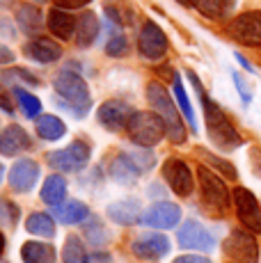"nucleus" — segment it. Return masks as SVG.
<instances>
[{"label": "nucleus", "mask_w": 261, "mask_h": 263, "mask_svg": "<svg viewBox=\"0 0 261 263\" xmlns=\"http://www.w3.org/2000/svg\"><path fill=\"white\" fill-rule=\"evenodd\" d=\"M55 7H62V9H80V7H87L92 0H53Z\"/></svg>", "instance_id": "40"}, {"label": "nucleus", "mask_w": 261, "mask_h": 263, "mask_svg": "<svg viewBox=\"0 0 261 263\" xmlns=\"http://www.w3.org/2000/svg\"><path fill=\"white\" fill-rule=\"evenodd\" d=\"M99 124L108 130H124L128 126V119L133 117V108L124 101H105L97 110Z\"/></svg>", "instance_id": "15"}, {"label": "nucleus", "mask_w": 261, "mask_h": 263, "mask_svg": "<svg viewBox=\"0 0 261 263\" xmlns=\"http://www.w3.org/2000/svg\"><path fill=\"white\" fill-rule=\"evenodd\" d=\"M87 263H113V259H110V254H105V252H97V254H89Z\"/></svg>", "instance_id": "45"}, {"label": "nucleus", "mask_w": 261, "mask_h": 263, "mask_svg": "<svg viewBox=\"0 0 261 263\" xmlns=\"http://www.w3.org/2000/svg\"><path fill=\"white\" fill-rule=\"evenodd\" d=\"M172 263H213L207 256H197V254H185V256H179V259H174Z\"/></svg>", "instance_id": "43"}, {"label": "nucleus", "mask_w": 261, "mask_h": 263, "mask_svg": "<svg viewBox=\"0 0 261 263\" xmlns=\"http://www.w3.org/2000/svg\"><path fill=\"white\" fill-rule=\"evenodd\" d=\"M9 25H12V23H9L7 18H0V32L7 34V37H14V34H16V30L9 28Z\"/></svg>", "instance_id": "46"}, {"label": "nucleus", "mask_w": 261, "mask_h": 263, "mask_svg": "<svg viewBox=\"0 0 261 263\" xmlns=\"http://www.w3.org/2000/svg\"><path fill=\"white\" fill-rule=\"evenodd\" d=\"M89 156H92V149H89L87 142L83 140H76L64 149H58V151H51L46 156L48 165L58 172H80L83 167H87L89 163Z\"/></svg>", "instance_id": "6"}, {"label": "nucleus", "mask_w": 261, "mask_h": 263, "mask_svg": "<svg viewBox=\"0 0 261 263\" xmlns=\"http://www.w3.org/2000/svg\"><path fill=\"white\" fill-rule=\"evenodd\" d=\"M21 259H23V263H53L55 250L48 242L28 240L26 245L21 247Z\"/></svg>", "instance_id": "25"}, {"label": "nucleus", "mask_w": 261, "mask_h": 263, "mask_svg": "<svg viewBox=\"0 0 261 263\" xmlns=\"http://www.w3.org/2000/svg\"><path fill=\"white\" fill-rule=\"evenodd\" d=\"M99 34V18L94 12H85L83 16L78 18V25H76V44L80 48H87L94 44Z\"/></svg>", "instance_id": "26"}, {"label": "nucleus", "mask_w": 261, "mask_h": 263, "mask_svg": "<svg viewBox=\"0 0 261 263\" xmlns=\"http://www.w3.org/2000/svg\"><path fill=\"white\" fill-rule=\"evenodd\" d=\"M105 213H108V217L115 224L130 227L135 222H140V217H142V204L138 199H122V201L110 204Z\"/></svg>", "instance_id": "19"}, {"label": "nucleus", "mask_w": 261, "mask_h": 263, "mask_svg": "<svg viewBox=\"0 0 261 263\" xmlns=\"http://www.w3.org/2000/svg\"><path fill=\"white\" fill-rule=\"evenodd\" d=\"M126 156L133 160V165L138 167L140 172H149L156 165V156L149 151V146H140V149H133V151H126Z\"/></svg>", "instance_id": "34"}, {"label": "nucleus", "mask_w": 261, "mask_h": 263, "mask_svg": "<svg viewBox=\"0 0 261 263\" xmlns=\"http://www.w3.org/2000/svg\"><path fill=\"white\" fill-rule=\"evenodd\" d=\"M39 176H42L39 165L32 158H21L9 170V185H12L14 192H30L37 185Z\"/></svg>", "instance_id": "16"}, {"label": "nucleus", "mask_w": 261, "mask_h": 263, "mask_svg": "<svg viewBox=\"0 0 261 263\" xmlns=\"http://www.w3.org/2000/svg\"><path fill=\"white\" fill-rule=\"evenodd\" d=\"M76 25H78V21L69 14V9L55 7L48 12V30H51L58 39H62V42L76 37Z\"/></svg>", "instance_id": "20"}, {"label": "nucleus", "mask_w": 261, "mask_h": 263, "mask_svg": "<svg viewBox=\"0 0 261 263\" xmlns=\"http://www.w3.org/2000/svg\"><path fill=\"white\" fill-rule=\"evenodd\" d=\"M3 252H5V236L0 234V254H3Z\"/></svg>", "instance_id": "49"}, {"label": "nucleus", "mask_w": 261, "mask_h": 263, "mask_svg": "<svg viewBox=\"0 0 261 263\" xmlns=\"http://www.w3.org/2000/svg\"><path fill=\"white\" fill-rule=\"evenodd\" d=\"M232 197H234L236 215L243 222V227L248 231H252V234H261V206L257 197L248 188H236Z\"/></svg>", "instance_id": "10"}, {"label": "nucleus", "mask_w": 261, "mask_h": 263, "mask_svg": "<svg viewBox=\"0 0 261 263\" xmlns=\"http://www.w3.org/2000/svg\"><path fill=\"white\" fill-rule=\"evenodd\" d=\"M147 101L154 108V112L160 115V119L167 126V138L174 144H183L185 142V124L179 115V108L174 105L172 96L167 94V89L160 83H149L147 85Z\"/></svg>", "instance_id": "3"}, {"label": "nucleus", "mask_w": 261, "mask_h": 263, "mask_svg": "<svg viewBox=\"0 0 261 263\" xmlns=\"http://www.w3.org/2000/svg\"><path fill=\"white\" fill-rule=\"evenodd\" d=\"M167 34L163 32L158 23L154 21H144L142 28H140V37H138V50L142 58L147 60H160L167 53Z\"/></svg>", "instance_id": "9"}, {"label": "nucleus", "mask_w": 261, "mask_h": 263, "mask_svg": "<svg viewBox=\"0 0 261 263\" xmlns=\"http://www.w3.org/2000/svg\"><path fill=\"white\" fill-rule=\"evenodd\" d=\"M18 206L16 204H12V201H5V199H0V224L3 227H16L18 224Z\"/></svg>", "instance_id": "37"}, {"label": "nucleus", "mask_w": 261, "mask_h": 263, "mask_svg": "<svg viewBox=\"0 0 261 263\" xmlns=\"http://www.w3.org/2000/svg\"><path fill=\"white\" fill-rule=\"evenodd\" d=\"M128 53V42L124 34H113V37L108 39V44H105V55H110V58H122V55Z\"/></svg>", "instance_id": "38"}, {"label": "nucleus", "mask_w": 261, "mask_h": 263, "mask_svg": "<svg viewBox=\"0 0 261 263\" xmlns=\"http://www.w3.org/2000/svg\"><path fill=\"white\" fill-rule=\"evenodd\" d=\"M172 87H174V96H177L179 110L183 112V117H185V121H188L190 130H193V133H197V119H195V110H193V105H190V99H188V94H185L183 80H181V76H179V73H174Z\"/></svg>", "instance_id": "29"}, {"label": "nucleus", "mask_w": 261, "mask_h": 263, "mask_svg": "<svg viewBox=\"0 0 261 263\" xmlns=\"http://www.w3.org/2000/svg\"><path fill=\"white\" fill-rule=\"evenodd\" d=\"M179 220H181V209L172 201L163 199L152 204L147 211H142V217H140L144 227H154V229H172L179 224Z\"/></svg>", "instance_id": "13"}, {"label": "nucleus", "mask_w": 261, "mask_h": 263, "mask_svg": "<svg viewBox=\"0 0 261 263\" xmlns=\"http://www.w3.org/2000/svg\"><path fill=\"white\" fill-rule=\"evenodd\" d=\"M250 163H252L254 174H257L259 179H261V149H257V146L250 151Z\"/></svg>", "instance_id": "42"}, {"label": "nucleus", "mask_w": 261, "mask_h": 263, "mask_svg": "<svg viewBox=\"0 0 261 263\" xmlns=\"http://www.w3.org/2000/svg\"><path fill=\"white\" fill-rule=\"evenodd\" d=\"M85 238H87V242H92V245L101 247L105 240H108V231H105V227L101 224L99 220H89L87 224H85Z\"/></svg>", "instance_id": "36"}, {"label": "nucleus", "mask_w": 261, "mask_h": 263, "mask_svg": "<svg viewBox=\"0 0 261 263\" xmlns=\"http://www.w3.org/2000/svg\"><path fill=\"white\" fill-rule=\"evenodd\" d=\"M149 192H152V195H156V199H158V197H163V188L158 190V185H152V188H149Z\"/></svg>", "instance_id": "48"}, {"label": "nucleus", "mask_w": 261, "mask_h": 263, "mask_svg": "<svg viewBox=\"0 0 261 263\" xmlns=\"http://www.w3.org/2000/svg\"><path fill=\"white\" fill-rule=\"evenodd\" d=\"M34 128H37V135L42 140H55L64 138V133H67V126H64V121L60 117H55V115H39L37 117V124H34Z\"/></svg>", "instance_id": "27"}, {"label": "nucleus", "mask_w": 261, "mask_h": 263, "mask_svg": "<svg viewBox=\"0 0 261 263\" xmlns=\"http://www.w3.org/2000/svg\"><path fill=\"white\" fill-rule=\"evenodd\" d=\"M140 174H142V172L135 167L133 160H130L126 154L117 156V158L110 163V176H113L119 185H133Z\"/></svg>", "instance_id": "23"}, {"label": "nucleus", "mask_w": 261, "mask_h": 263, "mask_svg": "<svg viewBox=\"0 0 261 263\" xmlns=\"http://www.w3.org/2000/svg\"><path fill=\"white\" fill-rule=\"evenodd\" d=\"M26 55L39 64H51L62 58V46L48 37H37L30 44H26Z\"/></svg>", "instance_id": "18"}, {"label": "nucleus", "mask_w": 261, "mask_h": 263, "mask_svg": "<svg viewBox=\"0 0 261 263\" xmlns=\"http://www.w3.org/2000/svg\"><path fill=\"white\" fill-rule=\"evenodd\" d=\"M188 78L193 83L195 92L199 94V101H202V108H204V121H207V130H209V138L218 149L222 151H234L243 144V138L240 133L234 128V124L229 121V117L225 115V110L220 108L215 101L209 99V94L204 92L202 83H199L197 73L195 71H188Z\"/></svg>", "instance_id": "1"}, {"label": "nucleus", "mask_w": 261, "mask_h": 263, "mask_svg": "<svg viewBox=\"0 0 261 263\" xmlns=\"http://www.w3.org/2000/svg\"><path fill=\"white\" fill-rule=\"evenodd\" d=\"M236 0H193V7L197 9L199 14H204L207 18H213V21H222L232 14Z\"/></svg>", "instance_id": "24"}, {"label": "nucleus", "mask_w": 261, "mask_h": 263, "mask_svg": "<svg viewBox=\"0 0 261 263\" xmlns=\"http://www.w3.org/2000/svg\"><path fill=\"white\" fill-rule=\"evenodd\" d=\"M197 181H199V190H202L204 204L218 215L227 213V209H229V204H232L234 197L229 195L225 181L220 179L213 170H209L207 165H199L197 167Z\"/></svg>", "instance_id": "5"}, {"label": "nucleus", "mask_w": 261, "mask_h": 263, "mask_svg": "<svg viewBox=\"0 0 261 263\" xmlns=\"http://www.w3.org/2000/svg\"><path fill=\"white\" fill-rule=\"evenodd\" d=\"M14 96H16V103L21 105L23 115H26L28 119H37L39 117V112H42V101H39L37 96L26 92L23 87H14Z\"/></svg>", "instance_id": "32"}, {"label": "nucleus", "mask_w": 261, "mask_h": 263, "mask_svg": "<svg viewBox=\"0 0 261 263\" xmlns=\"http://www.w3.org/2000/svg\"><path fill=\"white\" fill-rule=\"evenodd\" d=\"M232 80H234V85H236V89H238V96H240V101H243L245 105L252 101V92H250V87H248V83L243 80V76L240 73H232Z\"/></svg>", "instance_id": "39"}, {"label": "nucleus", "mask_w": 261, "mask_h": 263, "mask_svg": "<svg viewBox=\"0 0 261 263\" xmlns=\"http://www.w3.org/2000/svg\"><path fill=\"white\" fill-rule=\"evenodd\" d=\"M26 229L32 236H39V238H53L55 217L46 215V213H32V215H28V220H26Z\"/></svg>", "instance_id": "30"}, {"label": "nucleus", "mask_w": 261, "mask_h": 263, "mask_svg": "<svg viewBox=\"0 0 261 263\" xmlns=\"http://www.w3.org/2000/svg\"><path fill=\"white\" fill-rule=\"evenodd\" d=\"M16 23L21 25V30L26 34H37L44 25L39 7H34V5H21V7L16 9Z\"/></svg>", "instance_id": "28"}, {"label": "nucleus", "mask_w": 261, "mask_h": 263, "mask_svg": "<svg viewBox=\"0 0 261 263\" xmlns=\"http://www.w3.org/2000/svg\"><path fill=\"white\" fill-rule=\"evenodd\" d=\"M0 80L9 87H37L39 80L37 76H32L28 69H21V67H14V69H5L0 73Z\"/></svg>", "instance_id": "31"}, {"label": "nucleus", "mask_w": 261, "mask_h": 263, "mask_svg": "<svg viewBox=\"0 0 261 263\" xmlns=\"http://www.w3.org/2000/svg\"><path fill=\"white\" fill-rule=\"evenodd\" d=\"M3 172H5V170H3V165H0V181H3Z\"/></svg>", "instance_id": "51"}, {"label": "nucleus", "mask_w": 261, "mask_h": 263, "mask_svg": "<svg viewBox=\"0 0 261 263\" xmlns=\"http://www.w3.org/2000/svg\"><path fill=\"white\" fill-rule=\"evenodd\" d=\"M42 201L46 206H60L67 201V179L60 174H51L42 185Z\"/></svg>", "instance_id": "22"}, {"label": "nucleus", "mask_w": 261, "mask_h": 263, "mask_svg": "<svg viewBox=\"0 0 261 263\" xmlns=\"http://www.w3.org/2000/svg\"><path fill=\"white\" fill-rule=\"evenodd\" d=\"M53 217L62 224H80V222L89 220V209L87 204L78 199H69V201H62L60 206H53Z\"/></svg>", "instance_id": "21"}, {"label": "nucleus", "mask_w": 261, "mask_h": 263, "mask_svg": "<svg viewBox=\"0 0 261 263\" xmlns=\"http://www.w3.org/2000/svg\"><path fill=\"white\" fill-rule=\"evenodd\" d=\"M64 263H87V252H85V245L78 236H69L64 240Z\"/></svg>", "instance_id": "33"}, {"label": "nucleus", "mask_w": 261, "mask_h": 263, "mask_svg": "<svg viewBox=\"0 0 261 263\" xmlns=\"http://www.w3.org/2000/svg\"><path fill=\"white\" fill-rule=\"evenodd\" d=\"M229 34L243 46H252L257 48L261 46V9L254 12H245L240 16H236L229 23Z\"/></svg>", "instance_id": "8"}, {"label": "nucleus", "mask_w": 261, "mask_h": 263, "mask_svg": "<svg viewBox=\"0 0 261 263\" xmlns=\"http://www.w3.org/2000/svg\"><path fill=\"white\" fill-rule=\"evenodd\" d=\"M199 156H202V158L207 160V163H209L213 170L222 172L227 179H236V176H238V174H236V167H234L232 163H229V160L218 158V156H213V154H211V151H207V149H199Z\"/></svg>", "instance_id": "35"}, {"label": "nucleus", "mask_w": 261, "mask_h": 263, "mask_svg": "<svg viewBox=\"0 0 261 263\" xmlns=\"http://www.w3.org/2000/svg\"><path fill=\"white\" fill-rule=\"evenodd\" d=\"M0 108H3L7 115H14V99L5 92L3 87H0Z\"/></svg>", "instance_id": "41"}, {"label": "nucleus", "mask_w": 261, "mask_h": 263, "mask_svg": "<svg viewBox=\"0 0 261 263\" xmlns=\"http://www.w3.org/2000/svg\"><path fill=\"white\" fill-rule=\"evenodd\" d=\"M179 247L183 250H197V252H211L215 247L213 234L197 220H188L181 224V229L177 231Z\"/></svg>", "instance_id": "11"}, {"label": "nucleus", "mask_w": 261, "mask_h": 263, "mask_svg": "<svg viewBox=\"0 0 261 263\" xmlns=\"http://www.w3.org/2000/svg\"><path fill=\"white\" fill-rule=\"evenodd\" d=\"M236 60H238V62H240V67H243V69H245V71H250V73H254V69H252V64H250V62H248V60H245V58H243V55H240V53H236Z\"/></svg>", "instance_id": "47"}, {"label": "nucleus", "mask_w": 261, "mask_h": 263, "mask_svg": "<svg viewBox=\"0 0 261 263\" xmlns=\"http://www.w3.org/2000/svg\"><path fill=\"white\" fill-rule=\"evenodd\" d=\"M225 254L234 263H259V245L252 231L236 229L225 240Z\"/></svg>", "instance_id": "7"}, {"label": "nucleus", "mask_w": 261, "mask_h": 263, "mask_svg": "<svg viewBox=\"0 0 261 263\" xmlns=\"http://www.w3.org/2000/svg\"><path fill=\"white\" fill-rule=\"evenodd\" d=\"M32 140L18 124H12L0 133V156H18L30 149Z\"/></svg>", "instance_id": "17"}, {"label": "nucleus", "mask_w": 261, "mask_h": 263, "mask_svg": "<svg viewBox=\"0 0 261 263\" xmlns=\"http://www.w3.org/2000/svg\"><path fill=\"white\" fill-rule=\"evenodd\" d=\"M179 3H183V5H193V0H179Z\"/></svg>", "instance_id": "50"}, {"label": "nucleus", "mask_w": 261, "mask_h": 263, "mask_svg": "<svg viewBox=\"0 0 261 263\" xmlns=\"http://www.w3.org/2000/svg\"><path fill=\"white\" fill-rule=\"evenodd\" d=\"M130 252L142 261H160L170 252V240L165 234H140L130 242Z\"/></svg>", "instance_id": "14"}, {"label": "nucleus", "mask_w": 261, "mask_h": 263, "mask_svg": "<svg viewBox=\"0 0 261 263\" xmlns=\"http://www.w3.org/2000/svg\"><path fill=\"white\" fill-rule=\"evenodd\" d=\"M34 3H46V0H34Z\"/></svg>", "instance_id": "52"}, {"label": "nucleus", "mask_w": 261, "mask_h": 263, "mask_svg": "<svg viewBox=\"0 0 261 263\" xmlns=\"http://www.w3.org/2000/svg\"><path fill=\"white\" fill-rule=\"evenodd\" d=\"M126 133L130 142L138 146H156L167 135V126L158 112H133V117L128 119Z\"/></svg>", "instance_id": "4"}, {"label": "nucleus", "mask_w": 261, "mask_h": 263, "mask_svg": "<svg viewBox=\"0 0 261 263\" xmlns=\"http://www.w3.org/2000/svg\"><path fill=\"white\" fill-rule=\"evenodd\" d=\"M12 62H14V50L0 42V64H12Z\"/></svg>", "instance_id": "44"}, {"label": "nucleus", "mask_w": 261, "mask_h": 263, "mask_svg": "<svg viewBox=\"0 0 261 263\" xmlns=\"http://www.w3.org/2000/svg\"><path fill=\"white\" fill-rule=\"evenodd\" d=\"M163 179L179 197H190L195 190V179L190 167L179 158H167L163 163Z\"/></svg>", "instance_id": "12"}, {"label": "nucleus", "mask_w": 261, "mask_h": 263, "mask_svg": "<svg viewBox=\"0 0 261 263\" xmlns=\"http://www.w3.org/2000/svg\"><path fill=\"white\" fill-rule=\"evenodd\" d=\"M53 87L60 101V108L69 110L71 115H76V119H80L92 105V96H89V87L78 73H73L71 69H64L55 76Z\"/></svg>", "instance_id": "2"}, {"label": "nucleus", "mask_w": 261, "mask_h": 263, "mask_svg": "<svg viewBox=\"0 0 261 263\" xmlns=\"http://www.w3.org/2000/svg\"><path fill=\"white\" fill-rule=\"evenodd\" d=\"M0 263H7V261H0Z\"/></svg>", "instance_id": "53"}]
</instances>
